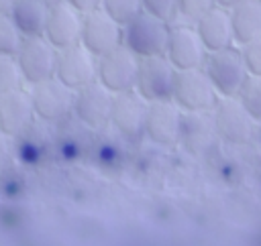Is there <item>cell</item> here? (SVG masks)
Here are the masks:
<instances>
[{"label": "cell", "mask_w": 261, "mask_h": 246, "mask_svg": "<svg viewBox=\"0 0 261 246\" xmlns=\"http://www.w3.org/2000/svg\"><path fill=\"white\" fill-rule=\"evenodd\" d=\"M49 6V0H16L10 10V18L22 37H41L45 33Z\"/></svg>", "instance_id": "19"}, {"label": "cell", "mask_w": 261, "mask_h": 246, "mask_svg": "<svg viewBox=\"0 0 261 246\" xmlns=\"http://www.w3.org/2000/svg\"><path fill=\"white\" fill-rule=\"evenodd\" d=\"M49 2H53V0H49Z\"/></svg>", "instance_id": "33"}, {"label": "cell", "mask_w": 261, "mask_h": 246, "mask_svg": "<svg viewBox=\"0 0 261 246\" xmlns=\"http://www.w3.org/2000/svg\"><path fill=\"white\" fill-rule=\"evenodd\" d=\"M100 8L114 18L120 26L130 22L139 12H143L141 0H100Z\"/></svg>", "instance_id": "22"}, {"label": "cell", "mask_w": 261, "mask_h": 246, "mask_svg": "<svg viewBox=\"0 0 261 246\" xmlns=\"http://www.w3.org/2000/svg\"><path fill=\"white\" fill-rule=\"evenodd\" d=\"M16 0H0V14H10Z\"/></svg>", "instance_id": "31"}, {"label": "cell", "mask_w": 261, "mask_h": 246, "mask_svg": "<svg viewBox=\"0 0 261 246\" xmlns=\"http://www.w3.org/2000/svg\"><path fill=\"white\" fill-rule=\"evenodd\" d=\"M139 61L141 59L130 49L118 45L98 57V81L112 94L130 91L137 85Z\"/></svg>", "instance_id": "7"}, {"label": "cell", "mask_w": 261, "mask_h": 246, "mask_svg": "<svg viewBox=\"0 0 261 246\" xmlns=\"http://www.w3.org/2000/svg\"><path fill=\"white\" fill-rule=\"evenodd\" d=\"M27 87L31 91L33 110H35L37 120L57 126L63 120L71 118L75 91L67 87L63 81H59L57 77H51V79H45L41 83L27 85Z\"/></svg>", "instance_id": "3"}, {"label": "cell", "mask_w": 261, "mask_h": 246, "mask_svg": "<svg viewBox=\"0 0 261 246\" xmlns=\"http://www.w3.org/2000/svg\"><path fill=\"white\" fill-rule=\"evenodd\" d=\"M239 49H241L247 73L261 77V37L251 41V43H247V45H241Z\"/></svg>", "instance_id": "27"}, {"label": "cell", "mask_w": 261, "mask_h": 246, "mask_svg": "<svg viewBox=\"0 0 261 246\" xmlns=\"http://www.w3.org/2000/svg\"><path fill=\"white\" fill-rule=\"evenodd\" d=\"M218 98V91L202 67L175 71L171 100L181 112H212Z\"/></svg>", "instance_id": "4"}, {"label": "cell", "mask_w": 261, "mask_h": 246, "mask_svg": "<svg viewBox=\"0 0 261 246\" xmlns=\"http://www.w3.org/2000/svg\"><path fill=\"white\" fill-rule=\"evenodd\" d=\"M55 77L73 91L98 81V57L90 53L82 43L57 49Z\"/></svg>", "instance_id": "10"}, {"label": "cell", "mask_w": 261, "mask_h": 246, "mask_svg": "<svg viewBox=\"0 0 261 246\" xmlns=\"http://www.w3.org/2000/svg\"><path fill=\"white\" fill-rule=\"evenodd\" d=\"M216 136L226 144H249L255 138L257 122L237 98H218L212 108Z\"/></svg>", "instance_id": "5"}, {"label": "cell", "mask_w": 261, "mask_h": 246, "mask_svg": "<svg viewBox=\"0 0 261 246\" xmlns=\"http://www.w3.org/2000/svg\"><path fill=\"white\" fill-rule=\"evenodd\" d=\"M175 67L169 63L165 55L143 57L139 61V75L135 89L147 102H161L171 100L173 81H175Z\"/></svg>", "instance_id": "11"}, {"label": "cell", "mask_w": 261, "mask_h": 246, "mask_svg": "<svg viewBox=\"0 0 261 246\" xmlns=\"http://www.w3.org/2000/svg\"><path fill=\"white\" fill-rule=\"evenodd\" d=\"M114 94L108 91L100 81L88 83L86 87L75 91L73 100V118L80 120L90 130L98 132L108 126L110 122V108H112Z\"/></svg>", "instance_id": "12"}, {"label": "cell", "mask_w": 261, "mask_h": 246, "mask_svg": "<svg viewBox=\"0 0 261 246\" xmlns=\"http://www.w3.org/2000/svg\"><path fill=\"white\" fill-rule=\"evenodd\" d=\"M141 4L145 12L161 20L173 22L177 18V0H141Z\"/></svg>", "instance_id": "26"}, {"label": "cell", "mask_w": 261, "mask_h": 246, "mask_svg": "<svg viewBox=\"0 0 261 246\" xmlns=\"http://www.w3.org/2000/svg\"><path fill=\"white\" fill-rule=\"evenodd\" d=\"M237 100L243 104V108L251 114L255 122H261V77L249 75L237 94Z\"/></svg>", "instance_id": "21"}, {"label": "cell", "mask_w": 261, "mask_h": 246, "mask_svg": "<svg viewBox=\"0 0 261 246\" xmlns=\"http://www.w3.org/2000/svg\"><path fill=\"white\" fill-rule=\"evenodd\" d=\"M167 39H169V22L145 10L122 26V45L130 49L139 59L165 55Z\"/></svg>", "instance_id": "1"}, {"label": "cell", "mask_w": 261, "mask_h": 246, "mask_svg": "<svg viewBox=\"0 0 261 246\" xmlns=\"http://www.w3.org/2000/svg\"><path fill=\"white\" fill-rule=\"evenodd\" d=\"M22 33L16 28L10 14H0V55L16 57L22 45Z\"/></svg>", "instance_id": "23"}, {"label": "cell", "mask_w": 261, "mask_h": 246, "mask_svg": "<svg viewBox=\"0 0 261 246\" xmlns=\"http://www.w3.org/2000/svg\"><path fill=\"white\" fill-rule=\"evenodd\" d=\"M202 69L206 71L220 98H237L245 79L249 77L241 49L237 45L220 51H210Z\"/></svg>", "instance_id": "2"}, {"label": "cell", "mask_w": 261, "mask_h": 246, "mask_svg": "<svg viewBox=\"0 0 261 246\" xmlns=\"http://www.w3.org/2000/svg\"><path fill=\"white\" fill-rule=\"evenodd\" d=\"M216 138L218 136H216L212 112H181L177 144L186 152L194 157H202L214 146Z\"/></svg>", "instance_id": "17"}, {"label": "cell", "mask_w": 261, "mask_h": 246, "mask_svg": "<svg viewBox=\"0 0 261 246\" xmlns=\"http://www.w3.org/2000/svg\"><path fill=\"white\" fill-rule=\"evenodd\" d=\"M241 2H245V0H216V6L230 10V8H234L237 4H241Z\"/></svg>", "instance_id": "30"}, {"label": "cell", "mask_w": 261, "mask_h": 246, "mask_svg": "<svg viewBox=\"0 0 261 246\" xmlns=\"http://www.w3.org/2000/svg\"><path fill=\"white\" fill-rule=\"evenodd\" d=\"M16 63L20 67L24 85H35L45 79L55 77L57 67V49L41 37H24L16 53Z\"/></svg>", "instance_id": "9"}, {"label": "cell", "mask_w": 261, "mask_h": 246, "mask_svg": "<svg viewBox=\"0 0 261 246\" xmlns=\"http://www.w3.org/2000/svg\"><path fill=\"white\" fill-rule=\"evenodd\" d=\"M20 87H24V79L16 63V57L0 55V96L20 89Z\"/></svg>", "instance_id": "24"}, {"label": "cell", "mask_w": 261, "mask_h": 246, "mask_svg": "<svg viewBox=\"0 0 261 246\" xmlns=\"http://www.w3.org/2000/svg\"><path fill=\"white\" fill-rule=\"evenodd\" d=\"M206 55L208 51L192 22H184V20L169 22V39H167L165 57L175 69L204 67Z\"/></svg>", "instance_id": "8"}, {"label": "cell", "mask_w": 261, "mask_h": 246, "mask_svg": "<svg viewBox=\"0 0 261 246\" xmlns=\"http://www.w3.org/2000/svg\"><path fill=\"white\" fill-rule=\"evenodd\" d=\"M82 22H84V14L80 10H75L63 0H53L49 6V16L43 37L55 49H65L69 45L80 43Z\"/></svg>", "instance_id": "15"}, {"label": "cell", "mask_w": 261, "mask_h": 246, "mask_svg": "<svg viewBox=\"0 0 261 246\" xmlns=\"http://www.w3.org/2000/svg\"><path fill=\"white\" fill-rule=\"evenodd\" d=\"M255 136L259 138V142H261V122H257V130H255Z\"/></svg>", "instance_id": "32"}, {"label": "cell", "mask_w": 261, "mask_h": 246, "mask_svg": "<svg viewBox=\"0 0 261 246\" xmlns=\"http://www.w3.org/2000/svg\"><path fill=\"white\" fill-rule=\"evenodd\" d=\"M10 163V138L0 134V177Z\"/></svg>", "instance_id": "28"}, {"label": "cell", "mask_w": 261, "mask_h": 246, "mask_svg": "<svg viewBox=\"0 0 261 246\" xmlns=\"http://www.w3.org/2000/svg\"><path fill=\"white\" fill-rule=\"evenodd\" d=\"M80 43L96 57L122 45V26L110 18L102 8L84 14Z\"/></svg>", "instance_id": "14"}, {"label": "cell", "mask_w": 261, "mask_h": 246, "mask_svg": "<svg viewBox=\"0 0 261 246\" xmlns=\"http://www.w3.org/2000/svg\"><path fill=\"white\" fill-rule=\"evenodd\" d=\"M35 120L37 118L33 110V100L27 85L0 96V134L2 136L14 140Z\"/></svg>", "instance_id": "16"}, {"label": "cell", "mask_w": 261, "mask_h": 246, "mask_svg": "<svg viewBox=\"0 0 261 246\" xmlns=\"http://www.w3.org/2000/svg\"><path fill=\"white\" fill-rule=\"evenodd\" d=\"M212 6H216V0H177V18L175 20L194 24Z\"/></svg>", "instance_id": "25"}, {"label": "cell", "mask_w": 261, "mask_h": 246, "mask_svg": "<svg viewBox=\"0 0 261 246\" xmlns=\"http://www.w3.org/2000/svg\"><path fill=\"white\" fill-rule=\"evenodd\" d=\"M206 51H220L234 47V35H232V22H230V10L212 6L208 12H204L194 22Z\"/></svg>", "instance_id": "18"}, {"label": "cell", "mask_w": 261, "mask_h": 246, "mask_svg": "<svg viewBox=\"0 0 261 246\" xmlns=\"http://www.w3.org/2000/svg\"><path fill=\"white\" fill-rule=\"evenodd\" d=\"M234 45H247L261 37V0H245L230 8Z\"/></svg>", "instance_id": "20"}, {"label": "cell", "mask_w": 261, "mask_h": 246, "mask_svg": "<svg viewBox=\"0 0 261 246\" xmlns=\"http://www.w3.org/2000/svg\"><path fill=\"white\" fill-rule=\"evenodd\" d=\"M63 2H67L69 6L80 10L82 14H88V12L96 10V8H100V0H63Z\"/></svg>", "instance_id": "29"}, {"label": "cell", "mask_w": 261, "mask_h": 246, "mask_svg": "<svg viewBox=\"0 0 261 246\" xmlns=\"http://www.w3.org/2000/svg\"><path fill=\"white\" fill-rule=\"evenodd\" d=\"M147 110L149 102L137 89L114 94L108 126L116 130L126 142H141L145 138Z\"/></svg>", "instance_id": "6"}, {"label": "cell", "mask_w": 261, "mask_h": 246, "mask_svg": "<svg viewBox=\"0 0 261 246\" xmlns=\"http://www.w3.org/2000/svg\"><path fill=\"white\" fill-rule=\"evenodd\" d=\"M179 124L181 110L173 100L149 102L147 118H145V138L161 148L177 146L179 140Z\"/></svg>", "instance_id": "13"}]
</instances>
